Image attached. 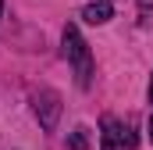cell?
<instances>
[{
    "label": "cell",
    "instance_id": "obj_1",
    "mask_svg": "<svg viewBox=\"0 0 153 150\" xmlns=\"http://www.w3.org/2000/svg\"><path fill=\"white\" fill-rule=\"evenodd\" d=\"M64 57L75 68L78 86H89L93 82V54H89V46H85V39H82V32H78L75 25L64 29Z\"/></svg>",
    "mask_w": 153,
    "mask_h": 150
},
{
    "label": "cell",
    "instance_id": "obj_2",
    "mask_svg": "<svg viewBox=\"0 0 153 150\" xmlns=\"http://www.w3.org/2000/svg\"><path fill=\"white\" fill-rule=\"evenodd\" d=\"M32 107H36V114H39V125H43L46 132H53V129H57V118H61V97L43 86V89L32 93Z\"/></svg>",
    "mask_w": 153,
    "mask_h": 150
},
{
    "label": "cell",
    "instance_id": "obj_3",
    "mask_svg": "<svg viewBox=\"0 0 153 150\" xmlns=\"http://www.w3.org/2000/svg\"><path fill=\"white\" fill-rule=\"evenodd\" d=\"M135 147V136H132V129L125 125V122H117V118H103V150H132Z\"/></svg>",
    "mask_w": 153,
    "mask_h": 150
},
{
    "label": "cell",
    "instance_id": "obj_4",
    "mask_svg": "<svg viewBox=\"0 0 153 150\" xmlns=\"http://www.w3.org/2000/svg\"><path fill=\"white\" fill-rule=\"evenodd\" d=\"M82 18H85L89 25H103V22H111V18H114V7H111L107 0H96V4H89V7L82 11Z\"/></svg>",
    "mask_w": 153,
    "mask_h": 150
},
{
    "label": "cell",
    "instance_id": "obj_5",
    "mask_svg": "<svg viewBox=\"0 0 153 150\" xmlns=\"http://www.w3.org/2000/svg\"><path fill=\"white\" fill-rule=\"evenodd\" d=\"M85 132H89V129H75L71 140H68V147H71V150H85V147H89V136H85Z\"/></svg>",
    "mask_w": 153,
    "mask_h": 150
},
{
    "label": "cell",
    "instance_id": "obj_6",
    "mask_svg": "<svg viewBox=\"0 0 153 150\" xmlns=\"http://www.w3.org/2000/svg\"><path fill=\"white\" fill-rule=\"evenodd\" d=\"M150 104H153V79H150Z\"/></svg>",
    "mask_w": 153,
    "mask_h": 150
},
{
    "label": "cell",
    "instance_id": "obj_7",
    "mask_svg": "<svg viewBox=\"0 0 153 150\" xmlns=\"http://www.w3.org/2000/svg\"><path fill=\"white\" fill-rule=\"evenodd\" d=\"M150 140H153V114H150Z\"/></svg>",
    "mask_w": 153,
    "mask_h": 150
},
{
    "label": "cell",
    "instance_id": "obj_8",
    "mask_svg": "<svg viewBox=\"0 0 153 150\" xmlns=\"http://www.w3.org/2000/svg\"><path fill=\"white\" fill-rule=\"evenodd\" d=\"M0 14H4V0H0Z\"/></svg>",
    "mask_w": 153,
    "mask_h": 150
}]
</instances>
